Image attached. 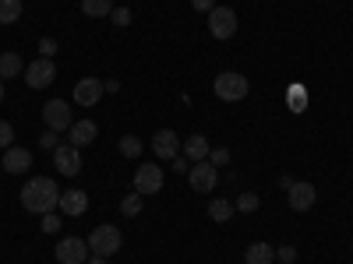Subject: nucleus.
I'll return each instance as SVG.
<instances>
[{
  "label": "nucleus",
  "instance_id": "f257e3e1",
  "mask_svg": "<svg viewBox=\"0 0 353 264\" xmlns=\"http://www.w3.org/2000/svg\"><path fill=\"white\" fill-rule=\"evenodd\" d=\"M61 204V190H57V180L50 176H36L21 187V208L32 212V215H46Z\"/></svg>",
  "mask_w": 353,
  "mask_h": 264
},
{
  "label": "nucleus",
  "instance_id": "f03ea898",
  "mask_svg": "<svg viewBox=\"0 0 353 264\" xmlns=\"http://www.w3.org/2000/svg\"><path fill=\"white\" fill-rule=\"evenodd\" d=\"M88 243V250H92L96 257H113V254H121V247H124V236H121V229L117 226H96L92 229V236L85 240Z\"/></svg>",
  "mask_w": 353,
  "mask_h": 264
},
{
  "label": "nucleus",
  "instance_id": "7ed1b4c3",
  "mask_svg": "<svg viewBox=\"0 0 353 264\" xmlns=\"http://www.w3.org/2000/svg\"><path fill=\"white\" fill-rule=\"evenodd\" d=\"M248 92H251V85H248V78L237 74V71H223V74L216 78V96H219L223 102H241Z\"/></svg>",
  "mask_w": 353,
  "mask_h": 264
},
{
  "label": "nucleus",
  "instance_id": "20e7f679",
  "mask_svg": "<svg viewBox=\"0 0 353 264\" xmlns=\"http://www.w3.org/2000/svg\"><path fill=\"white\" fill-rule=\"evenodd\" d=\"M43 124H46L50 131H57V134H68L71 124H74L71 106H68L64 99H50V102L43 106Z\"/></svg>",
  "mask_w": 353,
  "mask_h": 264
},
{
  "label": "nucleus",
  "instance_id": "39448f33",
  "mask_svg": "<svg viewBox=\"0 0 353 264\" xmlns=\"http://www.w3.org/2000/svg\"><path fill=\"white\" fill-rule=\"evenodd\" d=\"M188 184H191V190H198V194L212 190V187L219 184V169H216L209 159H201V162H194V166L188 169Z\"/></svg>",
  "mask_w": 353,
  "mask_h": 264
},
{
  "label": "nucleus",
  "instance_id": "423d86ee",
  "mask_svg": "<svg viewBox=\"0 0 353 264\" xmlns=\"http://www.w3.org/2000/svg\"><path fill=\"white\" fill-rule=\"evenodd\" d=\"M209 32L216 39H233V32H237V14H233V8H223L216 4L209 11Z\"/></svg>",
  "mask_w": 353,
  "mask_h": 264
},
{
  "label": "nucleus",
  "instance_id": "0eeeda50",
  "mask_svg": "<svg viewBox=\"0 0 353 264\" xmlns=\"http://www.w3.org/2000/svg\"><path fill=\"white\" fill-rule=\"evenodd\" d=\"M134 190L145 197V194H159L163 190V169L156 162H141L134 169Z\"/></svg>",
  "mask_w": 353,
  "mask_h": 264
},
{
  "label": "nucleus",
  "instance_id": "6e6552de",
  "mask_svg": "<svg viewBox=\"0 0 353 264\" xmlns=\"http://www.w3.org/2000/svg\"><path fill=\"white\" fill-rule=\"evenodd\" d=\"M57 78V64L50 60V56H39V60H32L25 67V85L28 88H50Z\"/></svg>",
  "mask_w": 353,
  "mask_h": 264
},
{
  "label": "nucleus",
  "instance_id": "1a4fd4ad",
  "mask_svg": "<svg viewBox=\"0 0 353 264\" xmlns=\"http://www.w3.org/2000/svg\"><path fill=\"white\" fill-rule=\"evenodd\" d=\"M53 166H57V173H64V176H78L81 173V155H78V148L74 144H57L53 148Z\"/></svg>",
  "mask_w": 353,
  "mask_h": 264
},
{
  "label": "nucleus",
  "instance_id": "9d476101",
  "mask_svg": "<svg viewBox=\"0 0 353 264\" xmlns=\"http://www.w3.org/2000/svg\"><path fill=\"white\" fill-rule=\"evenodd\" d=\"M314 197H318V190H314L311 184H304V180H290V187H286V201H290V208H293V212H307L311 204H314Z\"/></svg>",
  "mask_w": 353,
  "mask_h": 264
},
{
  "label": "nucleus",
  "instance_id": "9b49d317",
  "mask_svg": "<svg viewBox=\"0 0 353 264\" xmlns=\"http://www.w3.org/2000/svg\"><path fill=\"white\" fill-rule=\"evenodd\" d=\"M53 254H57V261H61V264H85L88 261V243L78 240V236H68V240L57 243Z\"/></svg>",
  "mask_w": 353,
  "mask_h": 264
},
{
  "label": "nucleus",
  "instance_id": "f8f14e48",
  "mask_svg": "<svg viewBox=\"0 0 353 264\" xmlns=\"http://www.w3.org/2000/svg\"><path fill=\"white\" fill-rule=\"evenodd\" d=\"M103 99V81L99 78H81L74 85V102L78 106H96Z\"/></svg>",
  "mask_w": 353,
  "mask_h": 264
},
{
  "label": "nucleus",
  "instance_id": "ddd939ff",
  "mask_svg": "<svg viewBox=\"0 0 353 264\" xmlns=\"http://www.w3.org/2000/svg\"><path fill=\"white\" fill-rule=\"evenodd\" d=\"M152 152H156L163 162H173L176 152H181V141H176L173 131H156V134H152Z\"/></svg>",
  "mask_w": 353,
  "mask_h": 264
},
{
  "label": "nucleus",
  "instance_id": "4468645a",
  "mask_svg": "<svg viewBox=\"0 0 353 264\" xmlns=\"http://www.w3.org/2000/svg\"><path fill=\"white\" fill-rule=\"evenodd\" d=\"M68 219H78V215H85L88 212V194L85 190H64L61 194V204H57Z\"/></svg>",
  "mask_w": 353,
  "mask_h": 264
},
{
  "label": "nucleus",
  "instance_id": "2eb2a0df",
  "mask_svg": "<svg viewBox=\"0 0 353 264\" xmlns=\"http://www.w3.org/2000/svg\"><path fill=\"white\" fill-rule=\"evenodd\" d=\"M99 134V127L92 120H74L71 131H68V144H74V148H85V144H92Z\"/></svg>",
  "mask_w": 353,
  "mask_h": 264
},
{
  "label": "nucleus",
  "instance_id": "dca6fc26",
  "mask_svg": "<svg viewBox=\"0 0 353 264\" xmlns=\"http://www.w3.org/2000/svg\"><path fill=\"white\" fill-rule=\"evenodd\" d=\"M0 162H4V169L11 176H21V173H28V166H32V152L28 148H8V155Z\"/></svg>",
  "mask_w": 353,
  "mask_h": 264
},
{
  "label": "nucleus",
  "instance_id": "f3484780",
  "mask_svg": "<svg viewBox=\"0 0 353 264\" xmlns=\"http://www.w3.org/2000/svg\"><path fill=\"white\" fill-rule=\"evenodd\" d=\"M181 148H184V159L188 162H201V159H209V138H205V134H191L184 144H181Z\"/></svg>",
  "mask_w": 353,
  "mask_h": 264
},
{
  "label": "nucleus",
  "instance_id": "a211bd4d",
  "mask_svg": "<svg viewBox=\"0 0 353 264\" xmlns=\"http://www.w3.org/2000/svg\"><path fill=\"white\" fill-rule=\"evenodd\" d=\"M276 261V247H269V243H251L248 247V254H244V264H272Z\"/></svg>",
  "mask_w": 353,
  "mask_h": 264
},
{
  "label": "nucleus",
  "instance_id": "6ab92c4d",
  "mask_svg": "<svg viewBox=\"0 0 353 264\" xmlns=\"http://www.w3.org/2000/svg\"><path fill=\"white\" fill-rule=\"evenodd\" d=\"M209 219H212V222H230V219H233V201L212 197V201H209Z\"/></svg>",
  "mask_w": 353,
  "mask_h": 264
},
{
  "label": "nucleus",
  "instance_id": "aec40b11",
  "mask_svg": "<svg viewBox=\"0 0 353 264\" xmlns=\"http://www.w3.org/2000/svg\"><path fill=\"white\" fill-rule=\"evenodd\" d=\"M286 106H290L293 113H304V109H307V88H304V85H290V88H286Z\"/></svg>",
  "mask_w": 353,
  "mask_h": 264
},
{
  "label": "nucleus",
  "instance_id": "412c9836",
  "mask_svg": "<svg viewBox=\"0 0 353 264\" xmlns=\"http://www.w3.org/2000/svg\"><path fill=\"white\" fill-rule=\"evenodd\" d=\"M18 74H25L21 56L18 53H4L0 56V78H18Z\"/></svg>",
  "mask_w": 353,
  "mask_h": 264
},
{
  "label": "nucleus",
  "instance_id": "4be33fe9",
  "mask_svg": "<svg viewBox=\"0 0 353 264\" xmlns=\"http://www.w3.org/2000/svg\"><path fill=\"white\" fill-rule=\"evenodd\" d=\"M113 11V0H81V14L88 18H110Z\"/></svg>",
  "mask_w": 353,
  "mask_h": 264
},
{
  "label": "nucleus",
  "instance_id": "5701e85b",
  "mask_svg": "<svg viewBox=\"0 0 353 264\" xmlns=\"http://www.w3.org/2000/svg\"><path fill=\"white\" fill-rule=\"evenodd\" d=\"M21 18V0H0V25H14Z\"/></svg>",
  "mask_w": 353,
  "mask_h": 264
},
{
  "label": "nucleus",
  "instance_id": "b1692460",
  "mask_svg": "<svg viewBox=\"0 0 353 264\" xmlns=\"http://www.w3.org/2000/svg\"><path fill=\"white\" fill-rule=\"evenodd\" d=\"M121 155H124V159H138V155H141V138L124 134V138H121Z\"/></svg>",
  "mask_w": 353,
  "mask_h": 264
},
{
  "label": "nucleus",
  "instance_id": "393cba45",
  "mask_svg": "<svg viewBox=\"0 0 353 264\" xmlns=\"http://www.w3.org/2000/svg\"><path fill=\"white\" fill-rule=\"evenodd\" d=\"M258 194L254 190H244L241 197H237V204H233V208H237V212H244V215H251V212H258Z\"/></svg>",
  "mask_w": 353,
  "mask_h": 264
},
{
  "label": "nucleus",
  "instance_id": "a878e982",
  "mask_svg": "<svg viewBox=\"0 0 353 264\" xmlns=\"http://www.w3.org/2000/svg\"><path fill=\"white\" fill-rule=\"evenodd\" d=\"M138 212H141V194H138V190H131V194H128V197L121 201V215H128V219H134Z\"/></svg>",
  "mask_w": 353,
  "mask_h": 264
},
{
  "label": "nucleus",
  "instance_id": "bb28decb",
  "mask_svg": "<svg viewBox=\"0 0 353 264\" xmlns=\"http://www.w3.org/2000/svg\"><path fill=\"white\" fill-rule=\"evenodd\" d=\"M110 21H113V25H121V28L131 25V8H124V4H121V8H113V11H110Z\"/></svg>",
  "mask_w": 353,
  "mask_h": 264
},
{
  "label": "nucleus",
  "instance_id": "cd10ccee",
  "mask_svg": "<svg viewBox=\"0 0 353 264\" xmlns=\"http://www.w3.org/2000/svg\"><path fill=\"white\" fill-rule=\"evenodd\" d=\"M11 141H14V127L8 120H0V148H11Z\"/></svg>",
  "mask_w": 353,
  "mask_h": 264
},
{
  "label": "nucleus",
  "instance_id": "c85d7f7f",
  "mask_svg": "<svg viewBox=\"0 0 353 264\" xmlns=\"http://www.w3.org/2000/svg\"><path fill=\"white\" fill-rule=\"evenodd\" d=\"M209 162H212L216 169L226 166V162H230V148H212V152H209Z\"/></svg>",
  "mask_w": 353,
  "mask_h": 264
},
{
  "label": "nucleus",
  "instance_id": "c756f323",
  "mask_svg": "<svg viewBox=\"0 0 353 264\" xmlns=\"http://www.w3.org/2000/svg\"><path fill=\"white\" fill-rule=\"evenodd\" d=\"M276 261L293 264V261H297V247H276Z\"/></svg>",
  "mask_w": 353,
  "mask_h": 264
},
{
  "label": "nucleus",
  "instance_id": "7c9ffc66",
  "mask_svg": "<svg viewBox=\"0 0 353 264\" xmlns=\"http://www.w3.org/2000/svg\"><path fill=\"white\" fill-rule=\"evenodd\" d=\"M57 229H61V215L46 212V215H43V232H57Z\"/></svg>",
  "mask_w": 353,
  "mask_h": 264
},
{
  "label": "nucleus",
  "instance_id": "2f4dec72",
  "mask_svg": "<svg viewBox=\"0 0 353 264\" xmlns=\"http://www.w3.org/2000/svg\"><path fill=\"white\" fill-rule=\"evenodd\" d=\"M53 53H57V43L46 36V39H39V56H50V60H53Z\"/></svg>",
  "mask_w": 353,
  "mask_h": 264
},
{
  "label": "nucleus",
  "instance_id": "473e14b6",
  "mask_svg": "<svg viewBox=\"0 0 353 264\" xmlns=\"http://www.w3.org/2000/svg\"><path fill=\"white\" fill-rule=\"evenodd\" d=\"M39 144H43V148H50V152H53L57 144H61V138H57V131H50V134H43V138H39Z\"/></svg>",
  "mask_w": 353,
  "mask_h": 264
},
{
  "label": "nucleus",
  "instance_id": "72a5a7b5",
  "mask_svg": "<svg viewBox=\"0 0 353 264\" xmlns=\"http://www.w3.org/2000/svg\"><path fill=\"white\" fill-rule=\"evenodd\" d=\"M191 8H194V11H205V14H209V11L216 8V0H191Z\"/></svg>",
  "mask_w": 353,
  "mask_h": 264
},
{
  "label": "nucleus",
  "instance_id": "f704fd0d",
  "mask_svg": "<svg viewBox=\"0 0 353 264\" xmlns=\"http://www.w3.org/2000/svg\"><path fill=\"white\" fill-rule=\"evenodd\" d=\"M173 169H176V173H188L191 166H188V159H181V155H176V159H173Z\"/></svg>",
  "mask_w": 353,
  "mask_h": 264
},
{
  "label": "nucleus",
  "instance_id": "c9c22d12",
  "mask_svg": "<svg viewBox=\"0 0 353 264\" xmlns=\"http://www.w3.org/2000/svg\"><path fill=\"white\" fill-rule=\"evenodd\" d=\"M103 92H121V81H103Z\"/></svg>",
  "mask_w": 353,
  "mask_h": 264
},
{
  "label": "nucleus",
  "instance_id": "e433bc0d",
  "mask_svg": "<svg viewBox=\"0 0 353 264\" xmlns=\"http://www.w3.org/2000/svg\"><path fill=\"white\" fill-rule=\"evenodd\" d=\"M85 264H106V257H96V254H92V257H88Z\"/></svg>",
  "mask_w": 353,
  "mask_h": 264
},
{
  "label": "nucleus",
  "instance_id": "4c0bfd02",
  "mask_svg": "<svg viewBox=\"0 0 353 264\" xmlns=\"http://www.w3.org/2000/svg\"><path fill=\"white\" fill-rule=\"evenodd\" d=\"M0 102H4V78H0Z\"/></svg>",
  "mask_w": 353,
  "mask_h": 264
},
{
  "label": "nucleus",
  "instance_id": "58836bf2",
  "mask_svg": "<svg viewBox=\"0 0 353 264\" xmlns=\"http://www.w3.org/2000/svg\"><path fill=\"white\" fill-rule=\"evenodd\" d=\"M0 173H4V162H0Z\"/></svg>",
  "mask_w": 353,
  "mask_h": 264
}]
</instances>
